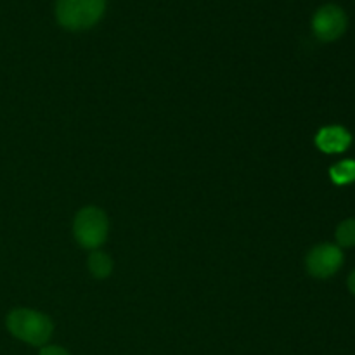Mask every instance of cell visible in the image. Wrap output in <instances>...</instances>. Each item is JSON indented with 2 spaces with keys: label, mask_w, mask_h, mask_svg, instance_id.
Segmentation results:
<instances>
[{
  "label": "cell",
  "mask_w": 355,
  "mask_h": 355,
  "mask_svg": "<svg viewBox=\"0 0 355 355\" xmlns=\"http://www.w3.org/2000/svg\"><path fill=\"white\" fill-rule=\"evenodd\" d=\"M40 355H69V354L66 352L64 349H61V347L51 345V347H44V349H42Z\"/></svg>",
  "instance_id": "obj_10"
},
{
  "label": "cell",
  "mask_w": 355,
  "mask_h": 355,
  "mask_svg": "<svg viewBox=\"0 0 355 355\" xmlns=\"http://www.w3.org/2000/svg\"><path fill=\"white\" fill-rule=\"evenodd\" d=\"M343 263V253L336 245H319L307 255V270L314 277L326 279L338 272Z\"/></svg>",
  "instance_id": "obj_5"
},
{
  "label": "cell",
  "mask_w": 355,
  "mask_h": 355,
  "mask_svg": "<svg viewBox=\"0 0 355 355\" xmlns=\"http://www.w3.org/2000/svg\"><path fill=\"white\" fill-rule=\"evenodd\" d=\"M7 329L10 335L30 345H45L54 331V324L45 314L30 309H17L7 315Z\"/></svg>",
  "instance_id": "obj_1"
},
{
  "label": "cell",
  "mask_w": 355,
  "mask_h": 355,
  "mask_svg": "<svg viewBox=\"0 0 355 355\" xmlns=\"http://www.w3.org/2000/svg\"><path fill=\"white\" fill-rule=\"evenodd\" d=\"M89 270L97 279H104V277L110 276L111 270H113V262H111L110 255L103 252H94L89 257Z\"/></svg>",
  "instance_id": "obj_8"
},
{
  "label": "cell",
  "mask_w": 355,
  "mask_h": 355,
  "mask_svg": "<svg viewBox=\"0 0 355 355\" xmlns=\"http://www.w3.org/2000/svg\"><path fill=\"white\" fill-rule=\"evenodd\" d=\"M336 241L343 248L355 246V218H347L336 229Z\"/></svg>",
  "instance_id": "obj_9"
},
{
  "label": "cell",
  "mask_w": 355,
  "mask_h": 355,
  "mask_svg": "<svg viewBox=\"0 0 355 355\" xmlns=\"http://www.w3.org/2000/svg\"><path fill=\"white\" fill-rule=\"evenodd\" d=\"M106 9V0H58V21L68 30H87L94 26Z\"/></svg>",
  "instance_id": "obj_2"
},
{
  "label": "cell",
  "mask_w": 355,
  "mask_h": 355,
  "mask_svg": "<svg viewBox=\"0 0 355 355\" xmlns=\"http://www.w3.org/2000/svg\"><path fill=\"white\" fill-rule=\"evenodd\" d=\"M347 28V16L338 6H322L312 19V30L322 42H333L343 35Z\"/></svg>",
  "instance_id": "obj_4"
},
{
  "label": "cell",
  "mask_w": 355,
  "mask_h": 355,
  "mask_svg": "<svg viewBox=\"0 0 355 355\" xmlns=\"http://www.w3.org/2000/svg\"><path fill=\"white\" fill-rule=\"evenodd\" d=\"M349 290L355 295V270L350 274V277H349Z\"/></svg>",
  "instance_id": "obj_11"
},
{
  "label": "cell",
  "mask_w": 355,
  "mask_h": 355,
  "mask_svg": "<svg viewBox=\"0 0 355 355\" xmlns=\"http://www.w3.org/2000/svg\"><path fill=\"white\" fill-rule=\"evenodd\" d=\"M329 177L336 186H347V184L355 182V159H343L336 163L329 170Z\"/></svg>",
  "instance_id": "obj_7"
},
{
  "label": "cell",
  "mask_w": 355,
  "mask_h": 355,
  "mask_svg": "<svg viewBox=\"0 0 355 355\" xmlns=\"http://www.w3.org/2000/svg\"><path fill=\"white\" fill-rule=\"evenodd\" d=\"M75 238L83 248L96 250L107 238V217L103 210L96 207H85L76 214Z\"/></svg>",
  "instance_id": "obj_3"
},
{
  "label": "cell",
  "mask_w": 355,
  "mask_h": 355,
  "mask_svg": "<svg viewBox=\"0 0 355 355\" xmlns=\"http://www.w3.org/2000/svg\"><path fill=\"white\" fill-rule=\"evenodd\" d=\"M315 144L322 153L336 155V153H343L352 144V135L347 128L333 125V127H324L319 130V134L315 135Z\"/></svg>",
  "instance_id": "obj_6"
}]
</instances>
